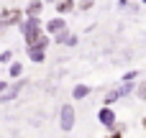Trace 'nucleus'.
I'll return each instance as SVG.
<instances>
[{"label": "nucleus", "instance_id": "obj_9", "mask_svg": "<svg viewBox=\"0 0 146 138\" xmlns=\"http://www.w3.org/2000/svg\"><path fill=\"white\" fill-rule=\"evenodd\" d=\"M10 72H13V77H18V74H21L23 69H21V64H13V69H10Z\"/></svg>", "mask_w": 146, "mask_h": 138}, {"label": "nucleus", "instance_id": "obj_5", "mask_svg": "<svg viewBox=\"0 0 146 138\" xmlns=\"http://www.w3.org/2000/svg\"><path fill=\"white\" fill-rule=\"evenodd\" d=\"M49 31H54V33H56V31H64V20H59V18L51 20V23H49Z\"/></svg>", "mask_w": 146, "mask_h": 138}, {"label": "nucleus", "instance_id": "obj_7", "mask_svg": "<svg viewBox=\"0 0 146 138\" xmlns=\"http://www.w3.org/2000/svg\"><path fill=\"white\" fill-rule=\"evenodd\" d=\"M56 8H59V13H62V10H69V8H72V0H59Z\"/></svg>", "mask_w": 146, "mask_h": 138}, {"label": "nucleus", "instance_id": "obj_13", "mask_svg": "<svg viewBox=\"0 0 146 138\" xmlns=\"http://www.w3.org/2000/svg\"><path fill=\"white\" fill-rule=\"evenodd\" d=\"M113 138H121V136H113Z\"/></svg>", "mask_w": 146, "mask_h": 138}, {"label": "nucleus", "instance_id": "obj_12", "mask_svg": "<svg viewBox=\"0 0 146 138\" xmlns=\"http://www.w3.org/2000/svg\"><path fill=\"white\" fill-rule=\"evenodd\" d=\"M0 90H3V82H0Z\"/></svg>", "mask_w": 146, "mask_h": 138}, {"label": "nucleus", "instance_id": "obj_2", "mask_svg": "<svg viewBox=\"0 0 146 138\" xmlns=\"http://www.w3.org/2000/svg\"><path fill=\"white\" fill-rule=\"evenodd\" d=\"M72 123H74V110H72L69 105H64V108H62V128H64V131H69V128H72Z\"/></svg>", "mask_w": 146, "mask_h": 138}, {"label": "nucleus", "instance_id": "obj_10", "mask_svg": "<svg viewBox=\"0 0 146 138\" xmlns=\"http://www.w3.org/2000/svg\"><path fill=\"white\" fill-rule=\"evenodd\" d=\"M90 5H92V0H82V3H80V8H82V10H87Z\"/></svg>", "mask_w": 146, "mask_h": 138}, {"label": "nucleus", "instance_id": "obj_1", "mask_svg": "<svg viewBox=\"0 0 146 138\" xmlns=\"http://www.w3.org/2000/svg\"><path fill=\"white\" fill-rule=\"evenodd\" d=\"M23 31H26V41H28V44H36V41H38V23H36V20L23 23Z\"/></svg>", "mask_w": 146, "mask_h": 138}, {"label": "nucleus", "instance_id": "obj_4", "mask_svg": "<svg viewBox=\"0 0 146 138\" xmlns=\"http://www.w3.org/2000/svg\"><path fill=\"white\" fill-rule=\"evenodd\" d=\"M100 123H105V125H113V123H115L113 113H110V110H100Z\"/></svg>", "mask_w": 146, "mask_h": 138}, {"label": "nucleus", "instance_id": "obj_11", "mask_svg": "<svg viewBox=\"0 0 146 138\" xmlns=\"http://www.w3.org/2000/svg\"><path fill=\"white\" fill-rule=\"evenodd\" d=\"M139 97H144V100H146V85H141V87H139Z\"/></svg>", "mask_w": 146, "mask_h": 138}, {"label": "nucleus", "instance_id": "obj_6", "mask_svg": "<svg viewBox=\"0 0 146 138\" xmlns=\"http://www.w3.org/2000/svg\"><path fill=\"white\" fill-rule=\"evenodd\" d=\"M87 92H90V90H87L85 85H80V87H74V97H77V100H82V97H87Z\"/></svg>", "mask_w": 146, "mask_h": 138}, {"label": "nucleus", "instance_id": "obj_8", "mask_svg": "<svg viewBox=\"0 0 146 138\" xmlns=\"http://www.w3.org/2000/svg\"><path fill=\"white\" fill-rule=\"evenodd\" d=\"M38 8H41L38 3H31V8H28V13H31V15H36V13H38Z\"/></svg>", "mask_w": 146, "mask_h": 138}, {"label": "nucleus", "instance_id": "obj_3", "mask_svg": "<svg viewBox=\"0 0 146 138\" xmlns=\"http://www.w3.org/2000/svg\"><path fill=\"white\" fill-rule=\"evenodd\" d=\"M44 44H46V41H41L38 46L31 44V59H33V61H41V59H44Z\"/></svg>", "mask_w": 146, "mask_h": 138}]
</instances>
